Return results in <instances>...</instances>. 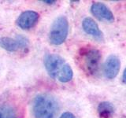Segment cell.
Returning a JSON list of instances; mask_svg holds the SVG:
<instances>
[{"instance_id":"cell-8","label":"cell","mask_w":126,"mask_h":118,"mask_svg":"<svg viewBox=\"0 0 126 118\" xmlns=\"http://www.w3.org/2000/svg\"><path fill=\"white\" fill-rule=\"evenodd\" d=\"M121 69V61L116 55H110L107 58L104 65V75L105 76L112 80L114 79L119 73Z\"/></svg>"},{"instance_id":"cell-9","label":"cell","mask_w":126,"mask_h":118,"mask_svg":"<svg viewBox=\"0 0 126 118\" xmlns=\"http://www.w3.org/2000/svg\"><path fill=\"white\" fill-rule=\"evenodd\" d=\"M83 29L87 34L90 35L97 40H103V34L99 29L97 23L91 17H85L82 21Z\"/></svg>"},{"instance_id":"cell-11","label":"cell","mask_w":126,"mask_h":118,"mask_svg":"<svg viewBox=\"0 0 126 118\" xmlns=\"http://www.w3.org/2000/svg\"><path fill=\"white\" fill-rule=\"evenodd\" d=\"M0 118H20L16 109L10 105H0Z\"/></svg>"},{"instance_id":"cell-15","label":"cell","mask_w":126,"mask_h":118,"mask_svg":"<svg viewBox=\"0 0 126 118\" xmlns=\"http://www.w3.org/2000/svg\"><path fill=\"white\" fill-rule=\"evenodd\" d=\"M43 2H45L46 4H49V5H51V4H54L56 2V1H47V0H44V1H43Z\"/></svg>"},{"instance_id":"cell-12","label":"cell","mask_w":126,"mask_h":118,"mask_svg":"<svg viewBox=\"0 0 126 118\" xmlns=\"http://www.w3.org/2000/svg\"><path fill=\"white\" fill-rule=\"evenodd\" d=\"M73 72L71 66L65 63L58 76V80L62 83H68L73 79Z\"/></svg>"},{"instance_id":"cell-1","label":"cell","mask_w":126,"mask_h":118,"mask_svg":"<svg viewBox=\"0 0 126 118\" xmlns=\"http://www.w3.org/2000/svg\"><path fill=\"white\" fill-rule=\"evenodd\" d=\"M59 106L54 97L47 94H39L35 96L32 105L35 118H54Z\"/></svg>"},{"instance_id":"cell-5","label":"cell","mask_w":126,"mask_h":118,"mask_svg":"<svg viewBox=\"0 0 126 118\" xmlns=\"http://www.w3.org/2000/svg\"><path fill=\"white\" fill-rule=\"evenodd\" d=\"M29 45V39L21 35L14 38L0 37V46L9 52H15L20 49L26 48Z\"/></svg>"},{"instance_id":"cell-6","label":"cell","mask_w":126,"mask_h":118,"mask_svg":"<svg viewBox=\"0 0 126 118\" xmlns=\"http://www.w3.org/2000/svg\"><path fill=\"white\" fill-rule=\"evenodd\" d=\"M39 14L35 11L27 10L21 13L17 19V25L24 30L30 29L37 24Z\"/></svg>"},{"instance_id":"cell-13","label":"cell","mask_w":126,"mask_h":118,"mask_svg":"<svg viewBox=\"0 0 126 118\" xmlns=\"http://www.w3.org/2000/svg\"><path fill=\"white\" fill-rule=\"evenodd\" d=\"M59 118H77L75 117L74 114H73L72 113H69V112H65L64 113H62L61 117Z\"/></svg>"},{"instance_id":"cell-7","label":"cell","mask_w":126,"mask_h":118,"mask_svg":"<svg viewBox=\"0 0 126 118\" xmlns=\"http://www.w3.org/2000/svg\"><path fill=\"white\" fill-rule=\"evenodd\" d=\"M91 12L94 17L100 21L107 22H113L114 21L113 14L104 3L94 2L91 6Z\"/></svg>"},{"instance_id":"cell-4","label":"cell","mask_w":126,"mask_h":118,"mask_svg":"<svg viewBox=\"0 0 126 118\" xmlns=\"http://www.w3.org/2000/svg\"><path fill=\"white\" fill-rule=\"evenodd\" d=\"M45 69L47 73L52 79H57L62 67L65 64L64 58L55 54H47L43 59Z\"/></svg>"},{"instance_id":"cell-2","label":"cell","mask_w":126,"mask_h":118,"mask_svg":"<svg viewBox=\"0 0 126 118\" xmlns=\"http://www.w3.org/2000/svg\"><path fill=\"white\" fill-rule=\"evenodd\" d=\"M101 53L94 48H82L80 51V58L83 69L89 75H94L99 69Z\"/></svg>"},{"instance_id":"cell-3","label":"cell","mask_w":126,"mask_h":118,"mask_svg":"<svg viewBox=\"0 0 126 118\" xmlns=\"http://www.w3.org/2000/svg\"><path fill=\"white\" fill-rule=\"evenodd\" d=\"M69 33V22L65 16H59L50 27L49 39L54 45H61L65 41Z\"/></svg>"},{"instance_id":"cell-10","label":"cell","mask_w":126,"mask_h":118,"mask_svg":"<svg viewBox=\"0 0 126 118\" xmlns=\"http://www.w3.org/2000/svg\"><path fill=\"white\" fill-rule=\"evenodd\" d=\"M98 113L101 118H110L114 113L113 105L109 102H100L98 106Z\"/></svg>"},{"instance_id":"cell-14","label":"cell","mask_w":126,"mask_h":118,"mask_svg":"<svg viewBox=\"0 0 126 118\" xmlns=\"http://www.w3.org/2000/svg\"><path fill=\"white\" fill-rule=\"evenodd\" d=\"M122 81H123L124 84H126V68L125 69L123 72V75H122Z\"/></svg>"}]
</instances>
